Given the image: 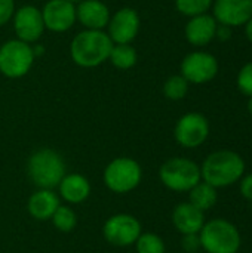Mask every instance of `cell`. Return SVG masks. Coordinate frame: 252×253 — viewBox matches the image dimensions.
I'll return each instance as SVG.
<instances>
[{
	"label": "cell",
	"mask_w": 252,
	"mask_h": 253,
	"mask_svg": "<svg viewBox=\"0 0 252 253\" xmlns=\"http://www.w3.org/2000/svg\"><path fill=\"white\" fill-rule=\"evenodd\" d=\"M113 42L104 30H83L70 43L73 62L83 68H94L108 61Z\"/></svg>",
	"instance_id": "obj_1"
},
{
	"label": "cell",
	"mask_w": 252,
	"mask_h": 253,
	"mask_svg": "<svg viewBox=\"0 0 252 253\" xmlns=\"http://www.w3.org/2000/svg\"><path fill=\"white\" fill-rule=\"evenodd\" d=\"M245 173L244 159L232 150H220L211 153L201 166L203 182L214 188H224L238 181Z\"/></svg>",
	"instance_id": "obj_2"
},
{
	"label": "cell",
	"mask_w": 252,
	"mask_h": 253,
	"mask_svg": "<svg viewBox=\"0 0 252 253\" xmlns=\"http://www.w3.org/2000/svg\"><path fill=\"white\" fill-rule=\"evenodd\" d=\"M27 170L36 187L40 190H52L65 176V163L55 150L42 148L30 156Z\"/></svg>",
	"instance_id": "obj_3"
},
{
	"label": "cell",
	"mask_w": 252,
	"mask_h": 253,
	"mask_svg": "<svg viewBox=\"0 0 252 253\" xmlns=\"http://www.w3.org/2000/svg\"><path fill=\"white\" fill-rule=\"evenodd\" d=\"M199 239L201 248L208 253H238L241 249L239 230L227 219L217 218L205 222Z\"/></svg>",
	"instance_id": "obj_4"
},
{
	"label": "cell",
	"mask_w": 252,
	"mask_h": 253,
	"mask_svg": "<svg viewBox=\"0 0 252 253\" xmlns=\"http://www.w3.org/2000/svg\"><path fill=\"white\" fill-rule=\"evenodd\" d=\"M159 178L162 184L172 191H190L202 179L201 166L186 157H172L160 166Z\"/></svg>",
	"instance_id": "obj_5"
},
{
	"label": "cell",
	"mask_w": 252,
	"mask_h": 253,
	"mask_svg": "<svg viewBox=\"0 0 252 253\" xmlns=\"http://www.w3.org/2000/svg\"><path fill=\"white\" fill-rule=\"evenodd\" d=\"M104 184L116 194H126L135 190L143 179L140 163L131 157H117L104 169Z\"/></svg>",
	"instance_id": "obj_6"
},
{
	"label": "cell",
	"mask_w": 252,
	"mask_h": 253,
	"mask_svg": "<svg viewBox=\"0 0 252 253\" xmlns=\"http://www.w3.org/2000/svg\"><path fill=\"white\" fill-rule=\"evenodd\" d=\"M34 59L33 46L22 40L12 39L0 46V73L7 79L24 77L31 70Z\"/></svg>",
	"instance_id": "obj_7"
},
{
	"label": "cell",
	"mask_w": 252,
	"mask_h": 253,
	"mask_svg": "<svg viewBox=\"0 0 252 253\" xmlns=\"http://www.w3.org/2000/svg\"><path fill=\"white\" fill-rule=\"evenodd\" d=\"M104 239L117 248H126L135 245L141 233L140 221L128 213H117L108 218L102 227Z\"/></svg>",
	"instance_id": "obj_8"
},
{
	"label": "cell",
	"mask_w": 252,
	"mask_h": 253,
	"mask_svg": "<svg viewBox=\"0 0 252 253\" xmlns=\"http://www.w3.org/2000/svg\"><path fill=\"white\" fill-rule=\"evenodd\" d=\"M209 135V122L201 113H187L175 125V141L184 148L201 147Z\"/></svg>",
	"instance_id": "obj_9"
},
{
	"label": "cell",
	"mask_w": 252,
	"mask_h": 253,
	"mask_svg": "<svg viewBox=\"0 0 252 253\" xmlns=\"http://www.w3.org/2000/svg\"><path fill=\"white\" fill-rule=\"evenodd\" d=\"M181 76L193 84H203L211 82L218 73V61L214 55L196 50L184 56L181 61Z\"/></svg>",
	"instance_id": "obj_10"
},
{
	"label": "cell",
	"mask_w": 252,
	"mask_h": 253,
	"mask_svg": "<svg viewBox=\"0 0 252 253\" xmlns=\"http://www.w3.org/2000/svg\"><path fill=\"white\" fill-rule=\"evenodd\" d=\"M141 25L140 15L132 7H122L116 10L108 21V37L113 44H129L138 36Z\"/></svg>",
	"instance_id": "obj_11"
},
{
	"label": "cell",
	"mask_w": 252,
	"mask_h": 253,
	"mask_svg": "<svg viewBox=\"0 0 252 253\" xmlns=\"http://www.w3.org/2000/svg\"><path fill=\"white\" fill-rule=\"evenodd\" d=\"M12 21L16 39L28 44L37 42L45 31L42 10L33 4H25L16 9Z\"/></svg>",
	"instance_id": "obj_12"
},
{
	"label": "cell",
	"mask_w": 252,
	"mask_h": 253,
	"mask_svg": "<svg viewBox=\"0 0 252 253\" xmlns=\"http://www.w3.org/2000/svg\"><path fill=\"white\" fill-rule=\"evenodd\" d=\"M40 10L45 30H49L52 33L68 31L74 25V22H77L76 4L67 0H49Z\"/></svg>",
	"instance_id": "obj_13"
},
{
	"label": "cell",
	"mask_w": 252,
	"mask_h": 253,
	"mask_svg": "<svg viewBox=\"0 0 252 253\" xmlns=\"http://www.w3.org/2000/svg\"><path fill=\"white\" fill-rule=\"evenodd\" d=\"M212 9L215 21L230 28L245 25L252 18V0H215Z\"/></svg>",
	"instance_id": "obj_14"
},
{
	"label": "cell",
	"mask_w": 252,
	"mask_h": 253,
	"mask_svg": "<svg viewBox=\"0 0 252 253\" xmlns=\"http://www.w3.org/2000/svg\"><path fill=\"white\" fill-rule=\"evenodd\" d=\"M110 9L101 0H82L76 4V19L85 30H104L110 21Z\"/></svg>",
	"instance_id": "obj_15"
},
{
	"label": "cell",
	"mask_w": 252,
	"mask_h": 253,
	"mask_svg": "<svg viewBox=\"0 0 252 253\" xmlns=\"http://www.w3.org/2000/svg\"><path fill=\"white\" fill-rule=\"evenodd\" d=\"M217 25L218 22L209 13L193 16L186 24V28H184L186 39L193 46H205L212 39H215Z\"/></svg>",
	"instance_id": "obj_16"
},
{
	"label": "cell",
	"mask_w": 252,
	"mask_h": 253,
	"mask_svg": "<svg viewBox=\"0 0 252 253\" xmlns=\"http://www.w3.org/2000/svg\"><path fill=\"white\" fill-rule=\"evenodd\" d=\"M172 224L183 236L199 234L202 227L205 225V215L189 202L180 203L172 212Z\"/></svg>",
	"instance_id": "obj_17"
},
{
	"label": "cell",
	"mask_w": 252,
	"mask_h": 253,
	"mask_svg": "<svg viewBox=\"0 0 252 253\" xmlns=\"http://www.w3.org/2000/svg\"><path fill=\"white\" fill-rule=\"evenodd\" d=\"M59 196L52 190H39L28 199V213L37 221H48L52 218L59 206Z\"/></svg>",
	"instance_id": "obj_18"
},
{
	"label": "cell",
	"mask_w": 252,
	"mask_h": 253,
	"mask_svg": "<svg viewBox=\"0 0 252 253\" xmlns=\"http://www.w3.org/2000/svg\"><path fill=\"white\" fill-rule=\"evenodd\" d=\"M58 188H59L61 199H64L65 202L71 205H79L85 202L91 194V184L88 178H85L80 173L65 175L61 179Z\"/></svg>",
	"instance_id": "obj_19"
},
{
	"label": "cell",
	"mask_w": 252,
	"mask_h": 253,
	"mask_svg": "<svg viewBox=\"0 0 252 253\" xmlns=\"http://www.w3.org/2000/svg\"><path fill=\"white\" fill-rule=\"evenodd\" d=\"M190 200L189 203H192L195 208H198L199 211L205 212L209 211L211 208L215 206L217 203V188H214L212 185L206 184V182H199L196 184L190 191Z\"/></svg>",
	"instance_id": "obj_20"
},
{
	"label": "cell",
	"mask_w": 252,
	"mask_h": 253,
	"mask_svg": "<svg viewBox=\"0 0 252 253\" xmlns=\"http://www.w3.org/2000/svg\"><path fill=\"white\" fill-rule=\"evenodd\" d=\"M108 61L111 62L113 67H116L117 70H129L132 68L137 61H138V53L135 50V47L129 43V44H113Z\"/></svg>",
	"instance_id": "obj_21"
},
{
	"label": "cell",
	"mask_w": 252,
	"mask_h": 253,
	"mask_svg": "<svg viewBox=\"0 0 252 253\" xmlns=\"http://www.w3.org/2000/svg\"><path fill=\"white\" fill-rule=\"evenodd\" d=\"M52 224L53 227L61 231V233H70L74 230L76 224H77V216L74 213V211L68 206H58V209L55 211V213L52 215Z\"/></svg>",
	"instance_id": "obj_22"
},
{
	"label": "cell",
	"mask_w": 252,
	"mask_h": 253,
	"mask_svg": "<svg viewBox=\"0 0 252 253\" xmlns=\"http://www.w3.org/2000/svg\"><path fill=\"white\" fill-rule=\"evenodd\" d=\"M189 84L190 83L181 74L171 76L163 84V95L171 101H180L187 95Z\"/></svg>",
	"instance_id": "obj_23"
},
{
	"label": "cell",
	"mask_w": 252,
	"mask_h": 253,
	"mask_svg": "<svg viewBox=\"0 0 252 253\" xmlns=\"http://www.w3.org/2000/svg\"><path fill=\"white\" fill-rule=\"evenodd\" d=\"M214 0H175V7L180 13L193 18L198 15L208 13Z\"/></svg>",
	"instance_id": "obj_24"
},
{
	"label": "cell",
	"mask_w": 252,
	"mask_h": 253,
	"mask_svg": "<svg viewBox=\"0 0 252 253\" xmlns=\"http://www.w3.org/2000/svg\"><path fill=\"white\" fill-rule=\"evenodd\" d=\"M137 253H166L165 242L154 233H144L135 242Z\"/></svg>",
	"instance_id": "obj_25"
},
{
	"label": "cell",
	"mask_w": 252,
	"mask_h": 253,
	"mask_svg": "<svg viewBox=\"0 0 252 253\" xmlns=\"http://www.w3.org/2000/svg\"><path fill=\"white\" fill-rule=\"evenodd\" d=\"M238 87L239 90L247 95V96H252V62L245 64L239 74H238Z\"/></svg>",
	"instance_id": "obj_26"
},
{
	"label": "cell",
	"mask_w": 252,
	"mask_h": 253,
	"mask_svg": "<svg viewBox=\"0 0 252 253\" xmlns=\"http://www.w3.org/2000/svg\"><path fill=\"white\" fill-rule=\"evenodd\" d=\"M15 1L13 0H0V27L6 25L15 13Z\"/></svg>",
	"instance_id": "obj_27"
},
{
	"label": "cell",
	"mask_w": 252,
	"mask_h": 253,
	"mask_svg": "<svg viewBox=\"0 0 252 253\" xmlns=\"http://www.w3.org/2000/svg\"><path fill=\"white\" fill-rule=\"evenodd\" d=\"M181 246L187 253H196V251L201 248L199 234H186V236H183Z\"/></svg>",
	"instance_id": "obj_28"
},
{
	"label": "cell",
	"mask_w": 252,
	"mask_h": 253,
	"mask_svg": "<svg viewBox=\"0 0 252 253\" xmlns=\"http://www.w3.org/2000/svg\"><path fill=\"white\" fill-rule=\"evenodd\" d=\"M241 193L245 199L252 200V173L241 178Z\"/></svg>",
	"instance_id": "obj_29"
},
{
	"label": "cell",
	"mask_w": 252,
	"mask_h": 253,
	"mask_svg": "<svg viewBox=\"0 0 252 253\" xmlns=\"http://www.w3.org/2000/svg\"><path fill=\"white\" fill-rule=\"evenodd\" d=\"M215 37L221 42H226L232 37V28L227 27V25H223V24H218L217 25V31H215Z\"/></svg>",
	"instance_id": "obj_30"
},
{
	"label": "cell",
	"mask_w": 252,
	"mask_h": 253,
	"mask_svg": "<svg viewBox=\"0 0 252 253\" xmlns=\"http://www.w3.org/2000/svg\"><path fill=\"white\" fill-rule=\"evenodd\" d=\"M245 33H247V37L248 40L252 43V18L245 24Z\"/></svg>",
	"instance_id": "obj_31"
},
{
	"label": "cell",
	"mask_w": 252,
	"mask_h": 253,
	"mask_svg": "<svg viewBox=\"0 0 252 253\" xmlns=\"http://www.w3.org/2000/svg\"><path fill=\"white\" fill-rule=\"evenodd\" d=\"M248 113L252 116V96L250 98V101H248Z\"/></svg>",
	"instance_id": "obj_32"
},
{
	"label": "cell",
	"mask_w": 252,
	"mask_h": 253,
	"mask_svg": "<svg viewBox=\"0 0 252 253\" xmlns=\"http://www.w3.org/2000/svg\"><path fill=\"white\" fill-rule=\"evenodd\" d=\"M67 1H70V3H73V4H79L82 0H67Z\"/></svg>",
	"instance_id": "obj_33"
}]
</instances>
